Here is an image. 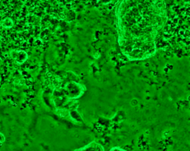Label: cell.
<instances>
[{
    "label": "cell",
    "mask_w": 190,
    "mask_h": 151,
    "mask_svg": "<svg viewBox=\"0 0 190 151\" xmlns=\"http://www.w3.org/2000/svg\"><path fill=\"white\" fill-rule=\"evenodd\" d=\"M13 21L10 19H6L5 21H2V27L5 28H10L13 26Z\"/></svg>",
    "instance_id": "7a4b0ae2"
},
{
    "label": "cell",
    "mask_w": 190,
    "mask_h": 151,
    "mask_svg": "<svg viewBox=\"0 0 190 151\" xmlns=\"http://www.w3.org/2000/svg\"><path fill=\"white\" fill-rule=\"evenodd\" d=\"M110 151H126V150L121 149V148H113V149L110 150Z\"/></svg>",
    "instance_id": "3957f363"
},
{
    "label": "cell",
    "mask_w": 190,
    "mask_h": 151,
    "mask_svg": "<svg viewBox=\"0 0 190 151\" xmlns=\"http://www.w3.org/2000/svg\"><path fill=\"white\" fill-rule=\"evenodd\" d=\"M75 151H104V148L101 144H98L96 142H92L86 146L75 150Z\"/></svg>",
    "instance_id": "6da1fadb"
},
{
    "label": "cell",
    "mask_w": 190,
    "mask_h": 151,
    "mask_svg": "<svg viewBox=\"0 0 190 151\" xmlns=\"http://www.w3.org/2000/svg\"><path fill=\"white\" fill-rule=\"evenodd\" d=\"M5 141V136H3V134L2 133H0V142Z\"/></svg>",
    "instance_id": "277c9868"
}]
</instances>
